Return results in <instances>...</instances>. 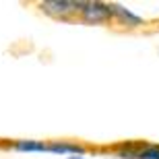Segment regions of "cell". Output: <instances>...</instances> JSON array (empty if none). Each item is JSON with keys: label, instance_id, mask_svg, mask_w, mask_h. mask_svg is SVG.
Instances as JSON below:
<instances>
[{"label": "cell", "instance_id": "obj_1", "mask_svg": "<svg viewBox=\"0 0 159 159\" xmlns=\"http://www.w3.org/2000/svg\"><path fill=\"white\" fill-rule=\"evenodd\" d=\"M79 15L85 23L97 25V23H106L110 21V8H107L106 2H81V8H79Z\"/></svg>", "mask_w": 159, "mask_h": 159}, {"label": "cell", "instance_id": "obj_2", "mask_svg": "<svg viewBox=\"0 0 159 159\" xmlns=\"http://www.w3.org/2000/svg\"><path fill=\"white\" fill-rule=\"evenodd\" d=\"M41 11L52 15V17H58V19H66L68 15L72 12H79L81 8V2H72V0H46L41 2Z\"/></svg>", "mask_w": 159, "mask_h": 159}, {"label": "cell", "instance_id": "obj_3", "mask_svg": "<svg viewBox=\"0 0 159 159\" xmlns=\"http://www.w3.org/2000/svg\"><path fill=\"white\" fill-rule=\"evenodd\" d=\"M107 8H110V17L116 19L120 25H126V27H141L145 21H143V17H139L136 12H132L130 8H126V6L122 4H107Z\"/></svg>", "mask_w": 159, "mask_h": 159}, {"label": "cell", "instance_id": "obj_4", "mask_svg": "<svg viewBox=\"0 0 159 159\" xmlns=\"http://www.w3.org/2000/svg\"><path fill=\"white\" fill-rule=\"evenodd\" d=\"M48 153L64 155V157H70V155L85 157L87 149L83 147V145H77V143H70V141H48Z\"/></svg>", "mask_w": 159, "mask_h": 159}, {"label": "cell", "instance_id": "obj_5", "mask_svg": "<svg viewBox=\"0 0 159 159\" xmlns=\"http://www.w3.org/2000/svg\"><path fill=\"white\" fill-rule=\"evenodd\" d=\"M8 149L17 153H48V141H33V139H19L8 145Z\"/></svg>", "mask_w": 159, "mask_h": 159}, {"label": "cell", "instance_id": "obj_6", "mask_svg": "<svg viewBox=\"0 0 159 159\" xmlns=\"http://www.w3.org/2000/svg\"><path fill=\"white\" fill-rule=\"evenodd\" d=\"M134 159H159V145H136Z\"/></svg>", "mask_w": 159, "mask_h": 159}, {"label": "cell", "instance_id": "obj_7", "mask_svg": "<svg viewBox=\"0 0 159 159\" xmlns=\"http://www.w3.org/2000/svg\"><path fill=\"white\" fill-rule=\"evenodd\" d=\"M66 159H85V157H81V155H70V157H66Z\"/></svg>", "mask_w": 159, "mask_h": 159}]
</instances>
